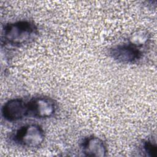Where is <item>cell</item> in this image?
Wrapping results in <instances>:
<instances>
[{"label":"cell","instance_id":"obj_1","mask_svg":"<svg viewBox=\"0 0 157 157\" xmlns=\"http://www.w3.org/2000/svg\"><path fill=\"white\" fill-rule=\"evenodd\" d=\"M38 34V27L32 21L21 20L9 22L6 23L1 29V47H22L33 42Z\"/></svg>","mask_w":157,"mask_h":157},{"label":"cell","instance_id":"obj_2","mask_svg":"<svg viewBox=\"0 0 157 157\" xmlns=\"http://www.w3.org/2000/svg\"><path fill=\"white\" fill-rule=\"evenodd\" d=\"M45 137L44 130L38 124L23 125L11 136V139L15 144L29 149L40 147L44 142Z\"/></svg>","mask_w":157,"mask_h":157},{"label":"cell","instance_id":"obj_3","mask_svg":"<svg viewBox=\"0 0 157 157\" xmlns=\"http://www.w3.org/2000/svg\"><path fill=\"white\" fill-rule=\"evenodd\" d=\"M29 117L44 120L52 117L57 110L55 101L44 95L36 96L28 100Z\"/></svg>","mask_w":157,"mask_h":157},{"label":"cell","instance_id":"obj_4","mask_svg":"<svg viewBox=\"0 0 157 157\" xmlns=\"http://www.w3.org/2000/svg\"><path fill=\"white\" fill-rule=\"evenodd\" d=\"M1 116L9 122H15L29 117L28 101L23 98L9 99L2 106Z\"/></svg>","mask_w":157,"mask_h":157},{"label":"cell","instance_id":"obj_5","mask_svg":"<svg viewBox=\"0 0 157 157\" xmlns=\"http://www.w3.org/2000/svg\"><path fill=\"white\" fill-rule=\"evenodd\" d=\"M109 53L114 61L121 64H135L142 59L144 54L142 50L128 42L113 46Z\"/></svg>","mask_w":157,"mask_h":157},{"label":"cell","instance_id":"obj_6","mask_svg":"<svg viewBox=\"0 0 157 157\" xmlns=\"http://www.w3.org/2000/svg\"><path fill=\"white\" fill-rule=\"evenodd\" d=\"M80 150L86 156L104 157L108 152L105 142L101 138L95 136L85 137L80 144Z\"/></svg>","mask_w":157,"mask_h":157},{"label":"cell","instance_id":"obj_7","mask_svg":"<svg viewBox=\"0 0 157 157\" xmlns=\"http://www.w3.org/2000/svg\"><path fill=\"white\" fill-rule=\"evenodd\" d=\"M150 40L151 36L147 31L137 29L130 34L127 42L142 50L149 45Z\"/></svg>","mask_w":157,"mask_h":157},{"label":"cell","instance_id":"obj_8","mask_svg":"<svg viewBox=\"0 0 157 157\" xmlns=\"http://www.w3.org/2000/svg\"><path fill=\"white\" fill-rule=\"evenodd\" d=\"M142 150L145 156L156 157L157 155V147L155 140L151 139L145 140L142 143Z\"/></svg>","mask_w":157,"mask_h":157}]
</instances>
